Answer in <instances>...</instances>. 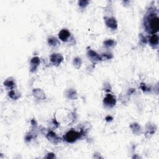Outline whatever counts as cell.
<instances>
[{
	"label": "cell",
	"mask_w": 159,
	"mask_h": 159,
	"mask_svg": "<svg viewBox=\"0 0 159 159\" xmlns=\"http://www.w3.org/2000/svg\"><path fill=\"white\" fill-rule=\"evenodd\" d=\"M104 103L106 106L113 107L116 104V99L112 95H108L104 99Z\"/></svg>",
	"instance_id": "cell-3"
},
{
	"label": "cell",
	"mask_w": 159,
	"mask_h": 159,
	"mask_svg": "<svg viewBox=\"0 0 159 159\" xmlns=\"http://www.w3.org/2000/svg\"><path fill=\"white\" fill-rule=\"evenodd\" d=\"M158 42V37L156 34H153L150 38V43L152 46H156Z\"/></svg>",
	"instance_id": "cell-7"
},
{
	"label": "cell",
	"mask_w": 159,
	"mask_h": 159,
	"mask_svg": "<svg viewBox=\"0 0 159 159\" xmlns=\"http://www.w3.org/2000/svg\"><path fill=\"white\" fill-rule=\"evenodd\" d=\"M70 36V33L68 30H66V29H62L58 34L59 38H60L62 41H66L69 38Z\"/></svg>",
	"instance_id": "cell-4"
},
{
	"label": "cell",
	"mask_w": 159,
	"mask_h": 159,
	"mask_svg": "<svg viewBox=\"0 0 159 159\" xmlns=\"http://www.w3.org/2000/svg\"><path fill=\"white\" fill-rule=\"evenodd\" d=\"M49 43L51 46H55L57 43V40L55 38H50L49 39Z\"/></svg>",
	"instance_id": "cell-8"
},
{
	"label": "cell",
	"mask_w": 159,
	"mask_h": 159,
	"mask_svg": "<svg viewBox=\"0 0 159 159\" xmlns=\"http://www.w3.org/2000/svg\"><path fill=\"white\" fill-rule=\"evenodd\" d=\"M146 31L152 34L156 33L159 29V19L155 13H151L147 17L146 23Z\"/></svg>",
	"instance_id": "cell-1"
},
{
	"label": "cell",
	"mask_w": 159,
	"mask_h": 159,
	"mask_svg": "<svg viewBox=\"0 0 159 159\" xmlns=\"http://www.w3.org/2000/svg\"><path fill=\"white\" fill-rule=\"evenodd\" d=\"M80 133L77 132L75 131H70L66 133L64 138L66 142H73L76 141L77 139L80 138Z\"/></svg>",
	"instance_id": "cell-2"
},
{
	"label": "cell",
	"mask_w": 159,
	"mask_h": 159,
	"mask_svg": "<svg viewBox=\"0 0 159 159\" xmlns=\"http://www.w3.org/2000/svg\"><path fill=\"white\" fill-rule=\"evenodd\" d=\"M63 60V57L60 54H52L51 56V62L55 65H58Z\"/></svg>",
	"instance_id": "cell-5"
},
{
	"label": "cell",
	"mask_w": 159,
	"mask_h": 159,
	"mask_svg": "<svg viewBox=\"0 0 159 159\" xmlns=\"http://www.w3.org/2000/svg\"><path fill=\"white\" fill-rule=\"evenodd\" d=\"M106 23L108 27L113 28V29H116L117 28V23L116 19L113 17L111 18H108V19L106 20Z\"/></svg>",
	"instance_id": "cell-6"
}]
</instances>
